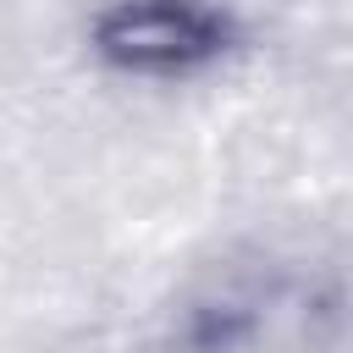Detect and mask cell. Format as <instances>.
<instances>
[{"instance_id":"cell-1","label":"cell","mask_w":353,"mask_h":353,"mask_svg":"<svg viewBox=\"0 0 353 353\" xmlns=\"http://www.w3.org/2000/svg\"><path fill=\"white\" fill-rule=\"evenodd\" d=\"M88 50L121 77H199L243 50V22L215 0H110L88 22Z\"/></svg>"}]
</instances>
